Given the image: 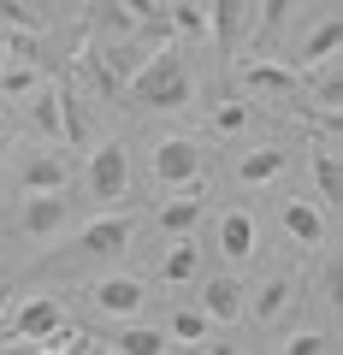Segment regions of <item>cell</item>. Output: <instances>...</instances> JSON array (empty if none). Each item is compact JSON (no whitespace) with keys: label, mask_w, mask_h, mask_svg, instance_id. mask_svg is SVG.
<instances>
[{"label":"cell","mask_w":343,"mask_h":355,"mask_svg":"<svg viewBox=\"0 0 343 355\" xmlns=\"http://www.w3.org/2000/svg\"><path fill=\"white\" fill-rule=\"evenodd\" d=\"M95 24L113 30V36H130V30H137V18L125 12V0H95Z\"/></svg>","instance_id":"26"},{"label":"cell","mask_w":343,"mask_h":355,"mask_svg":"<svg viewBox=\"0 0 343 355\" xmlns=\"http://www.w3.org/2000/svg\"><path fill=\"white\" fill-rule=\"evenodd\" d=\"M207 326H213V320H207L202 302H195V308H178V314H172L166 338H178V343H207Z\"/></svg>","instance_id":"24"},{"label":"cell","mask_w":343,"mask_h":355,"mask_svg":"<svg viewBox=\"0 0 343 355\" xmlns=\"http://www.w3.org/2000/svg\"><path fill=\"white\" fill-rule=\"evenodd\" d=\"M0 308H6V291H0Z\"/></svg>","instance_id":"34"},{"label":"cell","mask_w":343,"mask_h":355,"mask_svg":"<svg viewBox=\"0 0 343 355\" xmlns=\"http://www.w3.org/2000/svg\"><path fill=\"white\" fill-rule=\"evenodd\" d=\"M0 142H6V113H0Z\"/></svg>","instance_id":"33"},{"label":"cell","mask_w":343,"mask_h":355,"mask_svg":"<svg viewBox=\"0 0 343 355\" xmlns=\"http://www.w3.org/2000/svg\"><path fill=\"white\" fill-rule=\"evenodd\" d=\"M284 166H290V148H279V142H261V148H249V154L237 160V184L261 190V184H272Z\"/></svg>","instance_id":"12"},{"label":"cell","mask_w":343,"mask_h":355,"mask_svg":"<svg viewBox=\"0 0 343 355\" xmlns=\"http://www.w3.org/2000/svg\"><path fill=\"white\" fill-rule=\"evenodd\" d=\"M18 184H24V190H65V184H71V160H65L60 148L24 154V166H18Z\"/></svg>","instance_id":"7"},{"label":"cell","mask_w":343,"mask_h":355,"mask_svg":"<svg viewBox=\"0 0 343 355\" xmlns=\"http://www.w3.org/2000/svg\"><path fill=\"white\" fill-rule=\"evenodd\" d=\"M290 296H296V284L284 279V272H279V279H267L261 291H254V320H261V326H272V320L284 314V302H290Z\"/></svg>","instance_id":"21"},{"label":"cell","mask_w":343,"mask_h":355,"mask_svg":"<svg viewBox=\"0 0 343 355\" xmlns=\"http://www.w3.org/2000/svg\"><path fill=\"white\" fill-rule=\"evenodd\" d=\"M65 225H71L65 190H24V207H18V231H24V237L53 243V237H65Z\"/></svg>","instance_id":"2"},{"label":"cell","mask_w":343,"mask_h":355,"mask_svg":"<svg viewBox=\"0 0 343 355\" xmlns=\"http://www.w3.org/2000/svg\"><path fill=\"white\" fill-rule=\"evenodd\" d=\"M308 166H314V190H319V202H343L337 154H331V148H314V154H308Z\"/></svg>","instance_id":"22"},{"label":"cell","mask_w":343,"mask_h":355,"mask_svg":"<svg viewBox=\"0 0 343 355\" xmlns=\"http://www.w3.org/2000/svg\"><path fill=\"white\" fill-rule=\"evenodd\" d=\"M0 172H6V142H0Z\"/></svg>","instance_id":"32"},{"label":"cell","mask_w":343,"mask_h":355,"mask_svg":"<svg viewBox=\"0 0 343 355\" xmlns=\"http://www.w3.org/2000/svg\"><path fill=\"white\" fill-rule=\"evenodd\" d=\"M243 89H254V95H296V71L272 65V53H261V60L243 65Z\"/></svg>","instance_id":"14"},{"label":"cell","mask_w":343,"mask_h":355,"mask_svg":"<svg viewBox=\"0 0 343 355\" xmlns=\"http://www.w3.org/2000/svg\"><path fill=\"white\" fill-rule=\"evenodd\" d=\"M6 60H12V53H6V42H0V65H6Z\"/></svg>","instance_id":"31"},{"label":"cell","mask_w":343,"mask_h":355,"mask_svg":"<svg viewBox=\"0 0 343 355\" xmlns=\"http://www.w3.org/2000/svg\"><path fill=\"white\" fill-rule=\"evenodd\" d=\"M53 326H65V302L60 296H30V302L18 308V320H12V338L36 343V338H48Z\"/></svg>","instance_id":"9"},{"label":"cell","mask_w":343,"mask_h":355,"mask_svg":"<svg viewBox=\"0 0 343 355\" xmlns=\"http://www.w3.org/2000/svg\"><path fill=\"white\" fill-rule=\"evenodd\" d=\"M337 48H343V18H319L314 30H308V42L296 48V65H326V60H337Z\"/></svg>","instance_id":"15"},{"label":"cell","mask_w":343,"mask_h":355,"mask_svg":"<svg viewBox=\"0 0 343 355\" xmlns=\"http://www.w3.org/2000/svg\"><path fill=\"white\" fill-rule=\"evenodd\" d=\"M314 71H326V77H319V101H326V107H343V71H331V60L314 65Z\"/></svg>","instance_id":"29"},{"label":"cell","mask_w":343,"mask_h":355,"mask_svg":"<svg viewBox=\"0 0 343 355\" xmlns=\"http://www.w3.org/2000/svg\"><path fill=\"white\" fill-rule=\"evenodd\" d=\"M207 30H213V42H219V53H237L243 48V30H249V0H213L207 6Z\"/></svg>","instance_id":"8"},{"label":"cell","mask_w":343,"mask_h":355,"mask_svg":"<svg viewBox=\"0 0 343 355\" xmlns=\"http://www.w3.org/2000/svg\"><path fill=\"white\" fill-rule=\"evenodd\" d=\"M284 349H290V355H326V349H337V343H331L326 331H296Z\"/></svg>","instance_id":"28"},{"label":"cell","mask_w":343,"mask_h":355,"mask_svg":"<svg viewBox=\"0 0 343 355\" xmlns=\"http://www.w3.org/2000/svg\"><path fill=\"white\" fill-rule=\"evenodd\" d=\"M30 89H42V71L30 60H12V65H0V95L6 101H24Z\"/></svg>","instance_id":"23"},{"label":"cell","mask_w":343,"mask_h":355,"mask_svg":"<svg viewBox=\"0 0 343 355\" xmlns=\"http://www.w3.org/2000/svg\"><path fill=\"white\" fill-rule=\"evenodd\" d=\"M290 18V0H261V24H254V53H272Z\"/></svg>","instance_id":"19"},{"label":"cell","mask_w":343,"mask_h":355,"mask_svg":"<svg viewBox=\"0 0 343 355\" xmlns=\"http://www.w3.org/2000/svg\"><path fill=\"white\" fill-rule=\"evenodd\" d=\"M130 190V160H125V142H101L89 154V196L101 207H113L118 196Z\"/></svg>","instance_id":"3"},{"label":"cell","mask_w":343,"mask_h":355,"mask_svg":"<svg viewBox=\"0 0 343 355\" xmlns=\"http://www.w3.org/2000/svg\"><path fill=\"white\" fill-rule=\"evenodd\" d=\"M202 214H207V190H202V178H195V190L184 184V190L172 196V202H166L160 214H154V225H160L166 237H184V231H195V225H202Z\"/></svg>","instance_id":"6"},{"label":"cell","mask_w":343,"mask_h":355,"mask_svg":"<svg viewBox=\"0 0 343 355\" xmlns=\"http://www.w3.org/2000/svg\"><path fill=\"white\" fill-rule=\"evenodd\" d=\"M213 125L219 130H243V125H249V107H243V101H219L213 107Z\"/></svg>","instance_id":"30"},{"label":"cell","mask_w":343,"mask_h":355,"mask_svg":"<svg viewBox=\"0 0 343 355\" xmlns=\"http://www.w3.org/2000/svg\"><path fill=\"white\" fill-rule=\"evenodd\" d=\"M154 178H160L166 190L195 184V178H202V148H195L190 137H166L160 148H154Z\"/></svg>","instance_id":"4"},{"label":"cell","mask_w":343,"mask_h":355,"mask_svg":"<svg viewBox=\"0 0 343 355\" xmlns=\"http://www.w3.org/2000/svg\"><path fill=\"white\" fill-rule=\"evenodd\" d=\"M107 349H118V355H160V349H172V338L154 331V326H125Z\"/></svg>","instance_id":"20"},{"label":"cell","mask_w":343,"mask_h":355,"mask_svg":"<svg viewBox=\"0 0 343 355\" xmlns=\"http://www.w3.org/2000/svg\"><path fill=\"white\" fill-rule=\"evenodd\" d=\"M142 302H148L142 279H101V284H95V308H101V314H113V320L142 314Z\"/></svg>","instance_id":"10"},{"label":"cell","mask_w":343,"mask_h":355,"mask_svg":"<svg viewBox=\"0 0 343 355\" xmlns=\"http://www.w3.org/2000/svg\"><path fill=\"white\" fill-rule=\"evenodd\" d=\"M125 101H130V107H148V113H184V107L195 101L184 60H178L172 48H160L154 60H142L137 77L125 83Z\"/></svg>","instance_id":"1"},{"label":"cell","mask_w":343,"mask_h":355,"mask_svg":"<svg viewBox=\"0 0 343 355\" xmlns=\"http://www.w3.org/2000/svg\"><path fill=\"white\" fill-rule=\"evenodd\" d=\"M24 101H30V125H36L42 137L65 142V107H60V89H30Z\"/></svg>","instance_id":"16"},{"label":"cell","mask_w":343,"mask_h":355,"mask_svg":"<svg viewBox=\"0 0 343 355\" xmlns=\"http://www.w3.org/2000/svg\"><path fill=\"white\" fill-rule=\"evenodd\" d=\"M254 219L243 214V207H231L225 219H219V254H225L231 266H243V261H254Z\"/></svg>","instance_id":"13"},{"label":"cell","mask_w":343,"mask_h":355,"mask_svg":"<svg viewBox=\"0 0 343 355\" xmlns=\"http://www.w3.org/2000/svg\"><path fill=\"white\" fill-rule=\"evenodd\" d=\"M60 107H65V142H89V130H83V107H77L71 89H60Z\"/></svg>","instance_id":"27"},{"label":"cell","mask_w":343,"mask_h":355,"mask_svg":"<svg viewBox=\"0 0 343 355\" xmlns=\"http://www.w3.org/2000/svg\"><path fill=\"white\" fill-rule=\"evenodd\" d=\"M130 231H137V225L113 214V219H95V225H83V231H77V243H71V249H77V254H89V261H113V254H125Z\"/></svg>","instance_id":"5"},{"label":"cell","mask_w":343,"mask_h":355,"mask_svg":"<svg viewBox=\"0 0 343 355\" xmlns=\"http://www.w3.org/2000/svg\"><path fill=\"white\" fill-rule=\"evenodd\" d=\"M243 296H249V291H243L231 272H219V279L202 284V314L219 320V326H231V320H243Z\"/></svg>","instance_id":"11"},{"label":"cell","mask_w":343,"mask_h":355,"mask_svg":"<svg viewBox=\"0 0 343 355\" xmlns=\"http://www.w3.org/2000/svg\"><path fill=\"white\" fill-rule=\"evenodd\" d=\"M172 30H178V36H195V42H202V36H207V12L195 6V0H172Z\"/></svg>","instance_id":"25"},{"label":"cell","mask_w":343,"mask_h":355,"mask_svg":"<svg viewBox=\"0 0 343 355\" xmlns=\"http://www.w3.org/2000/svg\"><path fill=\"white\" fill-rule=\"evenodd\" d=\"M284 231H290L302 249H319V243H326V219H319L314 202H284Z\"/></svg>","instance_id":"17"},{"label":"cell","mask_w":343,"mask_h":355,"mask_svg":"<svg viewBox=\"0 0 343 355\" xmlns=\"http://www.w3.org/2000/svg\"><path fill=\"white\" fill-rule=\"evenodd\" d=\"M195 254H202V249H195V237L184 231V237L172 243V254L160 261V284H190L195 279Z\"/></svg>","instance_id":"18"}]
</instances>
